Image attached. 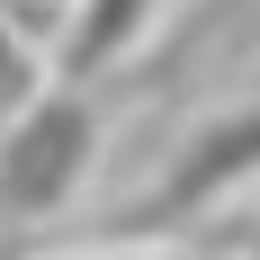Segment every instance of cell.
<instances>
[{
  "mask_svg": "<svg viewBox=\"0 0 260 260\" xmlns=\"http://www.w3.org/2000/svg\"><path fill=\"white\" fill-rule=\"evenodd\" d=\"M144 9H153V0H81V27H72V72L108 63V54L135 36V27H144Z\"/></svg>",
  "mask_w": 260,
  "mask_h": 260,
  "instance_id": "obj_3",
  "label": "cell"
},
{
  "mask_svg": "<svg viewBox=\"0 0 260 260\" xmlns=\"http://www.w3.org/2000/svg\"><path fill=\"white\" fill-rule=\"evenodd\" d=\"M242 180H260V99L234 108V117H215V126H198L180 144V161L153 180V198L144 207L117 215V234H153V224H188V215L224 207Z\"/></svg>",
  "mask_w": 260,
  "mask_h": 260,
  "instance_id": "obj_2",
  "label": "cell"
},
{
  "mask_svg": "<svg viewBox=\"0 0 260 260\" xmlns=\"http://www.w3.org/2000/svg\"><path fill=\"white\" fill-rule=\"evenodd\" d=\"M251 251H260V234H251Z\"/></svg>",
  "mask_w": 260,
  "mask_h": 260,
  "instance_id": "obj_5",
  "label": "cell"
},
{
  "mask_svg": "<svg viewBox=\"0 0 260 260\" xmlns=\"http://www.w3.org/2000/svg\"><path fill=\"white\" fill-rule=\"evenodd\" d=\"M90 153H99L90 99H81V90H45L18 126L0 135V215H18V224L54 215L81 180H90Z\"/></svg>",
  "mask_w": 260,
  "mask_h": 260,
  "instance_id": "obj_1",
  "label": "cell"
},
{
  "mask_svg": "<svg viewBox=\"0 0 260 260\" xmlns=\"http://www.w3.org/2000/svg\"><path fill=\"white\" fill-rule=\"evenodd\" d=\"M0 72H9V36H0Z\"/></svg>",
  "mask_w": 260,
  "mask_h": 260,
  "instance_id": "obj_4",
  "label": "cell"
}]
</instances>
